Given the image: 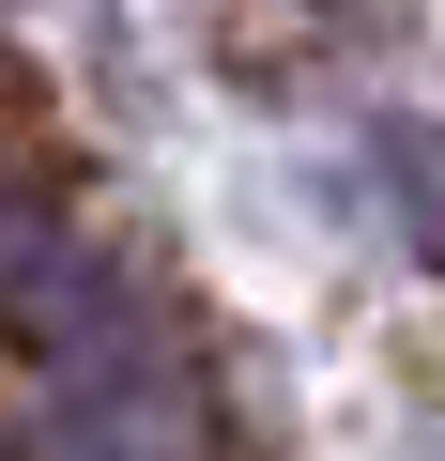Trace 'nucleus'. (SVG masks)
I'll list each match as a JSON object with an SVG mask.
<instances>
[{
    "label": "nucleus",
    "instance_id": "1",
    "mask_svg": "<svg viewBox=\"0 0 445 461\" xmlns=\"http://www.w3.org/2000/svg\"><path fill=\"white\" fill-rule=\"evenodd\" d=\"M384 185H399V230H414V262H445V123H384V154H369Z\"/></svg>",
    "mask_w": 445,
    "mask_h": 461
}]
</instances>
